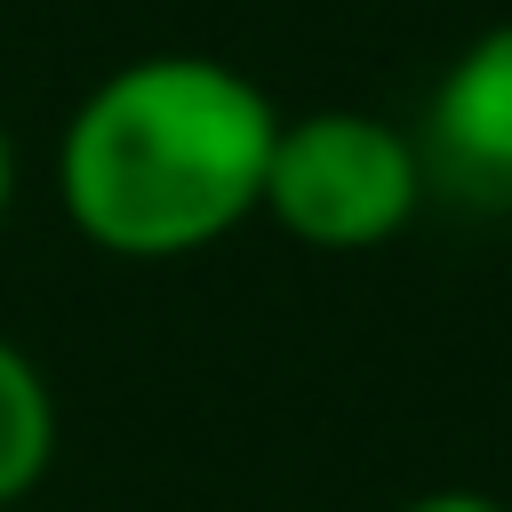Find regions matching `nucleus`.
I'll use <instances>...</instances> for the list:
<instances>
[{
  "label": "nucleus",
  "instance_id": "f257e3e1",
  "mask_svg": "<svg viewBox=\"0 0 512 512\" xmlns=\"http://www.w3.org/2000/svg\"><path fill=\"white\" fill-rule=\"evenodd\" d=\"M280 104L224 56L152 48L112 64L56 128V208L120 264H176L232 240L264 200Z\"/></svg>",
  "mask_w": 512,
  "mask_h": 512
},
{
  "label": "nucleus",
  "instance_id": "f03ea898",
  "mask_svg": "<svg viewBox=\"0 0 512 512\" xmlns=\"http://www.w3.org/2000/svg\"><path fill=\"white\" fill-rule=\"evenodd\" d=\"M416 208H424V144L400 120L352 112V104H320L296 120L280 112L256 216H272L296 248L368 256L400 240Z\"/></svg>",
  "mask_w": 512,
  "mask_h": 512
},
{
  "label": "nucleus",
  "instance_id": "7ed1b4c3",
  "mask_svg": "<svg viewBox=\"0 0 512 512\" xmlns=\"http://www.w3.org/2000/svg\"><path fill=\"white\" fill-rule=\"evenodd\" d=\"M424 152L472 192H512V16L464 40L440 72L424 104Z\"/></svg>",
  "mask_w": 512,
  "mask_h": 512
},
{
  "label": "nucleus",
  "instance_id": "20e7f679",
  "mask_svg": "<svg viewBox=\"0 0 512 512\" xmlns=\"http://www.w3.org/2000/svg\"><path fill=\"white\" fill-rule=\"evenodd\" d=\"M56 440H64V416H56V392H48L40 360L16 336H0V512L40 496V480L56 464Z\"/></svg>",
  "mask_w": 512,
  "mask_h": 512
},
{
  "label": "nucleus",
  "instance_id": "39448f33",
  "mask_svg": "<svg viewBox=\"0 0 512 512\" xmlns=\"http://www.w3.org/2000/svg\"><path fill=\"white\" fill-rule=\"evenodd\" d=\"M392 512H512V504L488 496V488H424V496H408V504H392Z\"/></svg>",
  "mask_w": 512,
  "mask_h": 512
},
{
  "label": "nucleus",
  "instance_id": "423d86ee",
  "mask_svg": "<svg viewBox=\"0 0 512 512\" xmlns=\"http://www.w3.org/2000/svg\"><path fill=\"white\" fill-rule=\"evenodd\" d=\"M8 200H16V136L0 120V224H8Z\"/></svg>",
  "mask_w": 512,
  "mask_h": 512
},
{
  "label": "nucleus",
  "instance_id": "0eeeda50",
  "mask_svg": "<svg viewBox=\"0 0 512 512\" xmlns=\"http://www.w3.org/2000/svg\"><path fill=\"white\" fill-rule=\"evenodd\" d=\"M8 512H32V504H8Z\"/></svg>",
  "mask_w": 512,
  "mask_h": 512
}]
</instances>
